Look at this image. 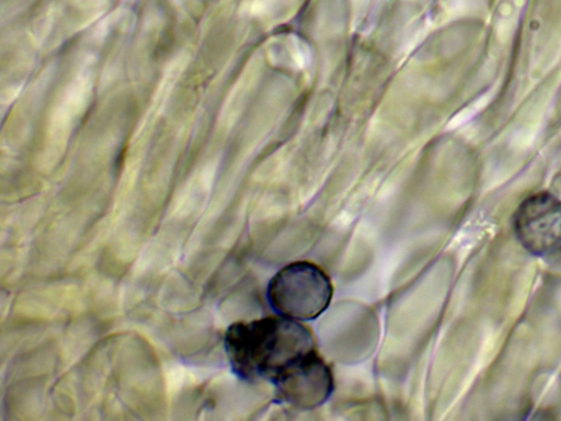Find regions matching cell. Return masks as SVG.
Instances as JSON below:
<instances>
[{"instance_id": "obj_4", "label": "cell", "mask_w": 561, "mask_h": 421, "mask_svg": "<svg viewBox=\"0 0 561 421\" xmlns=\"http://www.w3.org/2000/svg\"><path fill=\"white\" fill-rule=\"evenodd\" d=\"M272 383L279 400L299 409L322 405L334 387L330 367L316 351L285 368Z\"/></svg>"}, {"instance_id": "obj_1", "label": "cell", "mask_w": 561, "mask_h": 421, "mask_svg": "<svg viewBox=\"0 0 561 421\" xmlns=\"http://www.w3.org/2000/svg\"><path fill=\"white\" fill-rule=\"evenodd\" d=\"M232 373L245 382H273L285 368L316 351L308 328L279 315L231 323L224 337Z\"/></svg>"}, {"instance_id": "obj_2", "label": "cell", "mask_w": 561, "mask_h": 421, "mask_svg": "<svg viewBox=\"0 0 561 421\" xmlns=\"http://www.w3.org/2000/svg\"><path fill=\"white\" fill-rule=\"evenodd\" d=\"M332 294L330 278L322 269L310 262H294L271 278L266 299L276 315L306 321L328 308Z\"/></svg>"}, {"instance_id": "obj_3", "label": "cell", "mask_w": 561, "mask_h": 421, "mask_svg": "<svg viewBox=\"0 0 561 421\" xmlns=\"http://www.w3.org/2000/svg\"><path fill=\"white\" fill-rule=\"evenodd\" d=\"M514 229L523 247L534 255L561 252V202L547 193L525 200L514 218Z\"/></svg>"}]
</instances>
